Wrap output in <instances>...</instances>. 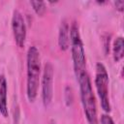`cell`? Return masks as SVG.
I'll return each instance as SVG.
<instances>
[{
	"instance_id": "obj_12",
	"label": "cell",
	"mask_w": 124,
	"mask_h": 124,
	"mask_svg": "<svg viewBox=\"0 0 124 124\" xmlns=\"http://www.w3.org/2000/svg\"><path fill=\"white\" fill-rule=\"evenodd\" d=\"M114 4H115V7H116V9H117L118 11H120V12L123 11V8H124V1H116Z\"/></svg>"
},
{
	"instance_id": "obj_11",
	"label": "cell",
	"mask_w": 124,
	"mask_h": 124,
	"mask_svg": "<svg viewBox=\"0 0 124 124\" xmlns=\"http://www.w3.org/2000/svg\"><path fill=\"white\" fill-rule=\"evenodd\" d=\"M101 123L102 124H114L112 118L107 114H103L101 117Z\"/></svg>"
},
{
	"instance_id": "obj_4",
	"label": "cell",
	"mask_w": 124,
	"mask_h": 124,
	"mask_svg": "<svg viewBox=\"0 0 124 124\" xmlns=\"http://www.w3.org/2000/svg\"><path fill=\"white\" fill-rule=\"evenodd\" d=\"M95 84L98 91V95L101 100L102 108L109 112L110 111V105L108 100V75L102 63H98L96 65V78H95Z\"/></svg>"
},
{
	"instance_id": "obj_7",
	"label": "cell",
	"mask_w": 124,
	"mask_h": 124,
	"mask_svg": "<svg viewBox=\"0 0 124 124\" xmlns=\"http://www.w3.org/2000/svg\"><path fill=\"white\" fill-rule=\"evenodd\" d=\"M69 24L67 23V21L64 19L61 22L60 25V29H59V39H58V43H59V46L62 50H66L69 47V44H70V34H69Z\"/></svg>"
},
{
	"instance_id": "obj_2",
	"label": "cell",
	"mask_w": 124,
	"mask_h": 124,
	"mask_svg": "<svg viewBox=\"0 0 124 124\" xmlns=\"http://www.w3.org/2000/svg\"><path fill=\"white\" fill-rule=\"evenodd\" d=\"M40 74V53L35 46H31L27 52V97L30 102H34L36 99Z\"/></svg>"
},
{
	"instance_id": "obj_3",
	"label": "cell",
	"mask_w": 124,
	"mask_h": 124,
	"mask_svg": "<svg viewBox=\"0 0 124 124\" xmlns=\"http://www.w3.org/2000/svg\"><path fill=\"white\" fill-rule=\"evenodd\" d=\"M70 38H71L70 42H71L72 57L74 61V68H75L76 76L78 77L81 73L85 72L86 59H85V52H84L83 45L78 32V28L75 22L71 27Z\"/></svg>"
},
{
	"instance_id": "obj_8",
	"label": "cell",
	"mask_w": 124,
	"mask_h": 124,
	"mask_svg": "<svg viewBox=\"0 0 124 124\" xmlns=\"http://www.w3.org/2000/svg\"><path fill=\"white\" fill-rule=\"evenodd\" d=\"M0 113L4 116H8L7 108V82L4 76L0 75Z\"/></svg>"
},
{
	"instance_id": "obj_9",
	"label": "cell",
	"mask_w": 124,
	"mask_h": 124,
	"mask_svg": "<svg viewBox=\"0 0 124 124\" xmlns=\"http://www.w3.org/2000/svg\"><path fill=\"white\" fill-rule=\"evenodd\" d=\"M124 54V41L122 37H118L113 44V59L115 62L120 61Z\"/></svg>"
},
{
	"instance_id": "obj_10",
	"label": "cell",
	"mask_w": 124,
	"mask_h": 124,
	"mask_svg": "<svg viewBox=\"0 0 124 124\" xmlns=\"http://www.w3.org/2000/svg\"><path fill=\"white\" fill-rule=\"evenodd\" d=\"M30 4L32 5L34 11L36 12V14L40 16H42L45 12H46V6H45V3L43 1H31Z\"/></svg>"
},
{
	"instance_id": "obj_1",
	"label": "cell",
	"mask_w": 124,
	"mask_h": 124,
	"mask_svg": "<svg viewBox=\"0 0 124 124\" xmlns=\"http://www.w3.org/2000/svg\"><path fill=\"white\" fill-rule=\"evenodd\" d=\"M77 78L79 83L81 103L83 106L86 119L89 124H98L96 102H95V97L93 94L89 76L85 71Z\"/></svg>"
},
{
	"instance_id": "obj_13",
	"label": "cell",
	"mask_w": 124,
	"mask_h": 124,
	"mask_svg": "<svg viewBox=\"0 0 124 124\" xmlns=\"http://www.w3.org/2000/svg\"><path fill=\"white\" fill-rule=\"evenodd\" d=\"M51 124H56L55 122H53V121H51Z\"/></svg>"
},
{
	"instance_id": "obj_5",
	"label": "cell",
	"mask_w": 124,
	"mask_h": 124,
	"mask_svg": "<svg viewBox=\"0 0 124 124\" xmlns=\"http://www.w3.org/2000/svg\"><path fill=\"white\" fill-rule=\"evenodd\" d=\"M52 82H53V68L50 63H46L44 69V76L42 80V89H43V101L45 106H48L52 99Z\"/></svg>"
},
{
	"instance_id": "obj_6",
	"label": "cell",
	"mask_w": 124,
	"mask_h": 124,
	"mask_svg": "<svg viewBox=\"0 0 124 124\" xmlns=\"http://www.w3.org/2000/svg\"><path fill=\"white\" fill-rule=\"evenodd\" d=\"M14 37L16 45L19 47L24 46L25 39H26V27L22 15L18 11H15L12 20Z\"/></svg>"
}]
</instances>
